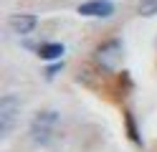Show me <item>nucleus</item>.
Instances as JSON below:
<instances>
[{
	"label": "nucleus",
	"instance_id": "obj_4",
	"mask_svg": "<svg viewBox=\"0 0 157 152\" xmlns=\"http://www.w3.org/2000/svg\"><path fill=\"white\" fill-rule=\"evenodd\" d=\"M78 15L86 18H109L114 15V3L112 0H86L78 5Z\"/></svg>",
	"mask_w": 157,
	"mask_h": 152
},
{
	"label": "nucleus",
	"instance_id": "obj_3",
	"mask_svg": "<svg viewBox=\"0 0 157 152\" xmlns=\"http://www.w3.org/2000/svg\"><path fill=\"white\" fill-rule=\"evenodd\" d=\"M18 111H21V101H18V96L5 94L3 99H0V134H3V137L15 127Z\"/></svg>",
	"mask_w": 157,
	"mask_h": 152
},
{
	"label": "nucleus",
	"instance_id": "obj_7",
	"mask_svg": "<svg viewBox=\"0 0 157 152\" xmlns=\"http://www.w3.org/2000/svg\"><path fill=\"white\" fill-rule=\"evenodd\" d=\"M137 13H140L142 18L157 15V0H137Z\"/></svg>",
	"mask_w": 157,
	"mask_h": 152
},
{
	"label": "nucleus",
	"instance_id": "obj_8",
	"mask_svg": "<svg viewBox=\"0 0 157 152\" xmlns=\"http://www.w3.org/2000/svg\"><path fill=\"white\" fill-rule=\"evenodd\" d=\"M124 122H127V132H129V137H132V142L134 145H140V134H137V124H134V117L127 111V117H124Z\"/></svg>",
	"mask_w": 157,
	"mask_h": 152
},
{
	"label": "nucleus",
	"instance_id": "obj_5",
	"mask_svg": "<svg viewBox=\"0 0 157 152\" xmlns=\"http://www.w3.org/2000/svg\"><path fill=\"white\" fill-rule=\"evenodd\" d=\"M8 25H10L13 33H18V36H28V33H33V30H36L38 18H36L33 13H15V15L8 18Z\"/></svg>",
	"mask_w": 157,
	"mask_h": 152
},
{
	"label": "nucleus",
	"instance_id": "obj_1",
	"mask_svg": "<svg viewBox=\"0 0 157 152\" xmlns=\"http://www.w3.org/2000/svg\"><path fill=\"white\" fill-rule=\"evenodd\" d=\"M56 127H58V111L56 109H41L33 117L28 132H31V139L36 142V145L46 147V145H51V139L56 134Z\"/></svg>",
	"mask_w": 157,
	"mask_h": 152
},
{
	"label": "nucleus",
	"instance_id": "obj_2",
	"mask_svg": "<svg viewBox=\"0 0 157 152\" xmlns=\"http://www.w3.org/2000/svg\"><path fill=\"white\" fill-rule=\"evenodd\" d=\"M122 61V41L119 38H109L94 51V64L101 71H114Z\"/></svg>",
	"mask_w": 157,
	"mask_h": 152
},
{
	"label": "nucleus",
	"instance_id": "obj_6",
	"mask_svg": "<svg viewBox=\"0 0 157 152\" xmlns=\"http://www.w3.org/2000/svg\"><path fill=\"white\" fill-rule=\"evenodd\" d=\"M36 51H38V56L43 61H58L63 56V46L61 43H41Z\"/></svg>",
	"mask_w": 157,
	"mask_h": 152
}]
</instances>
